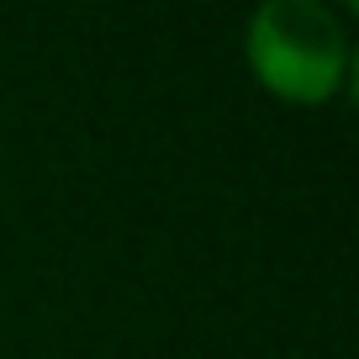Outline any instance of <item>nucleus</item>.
Here are the masks:
<instances>
[{
  "label": "nucleus",
  "mask_w": 359,
  "mask_h": 359,
  "mask_svg": "<svg viewBox=\"0 0 359 359\" xmlns=\"http://www.w3.org/2000/svg\"><path fill=\"white\" fill-rule=\"evenodd\" d=\"M243 53L259 85L291 106H323L348 85V32L323 0H264L248 16Z\"/></svg>",
  "instance_id": "obj_1"
}]
</instances>
